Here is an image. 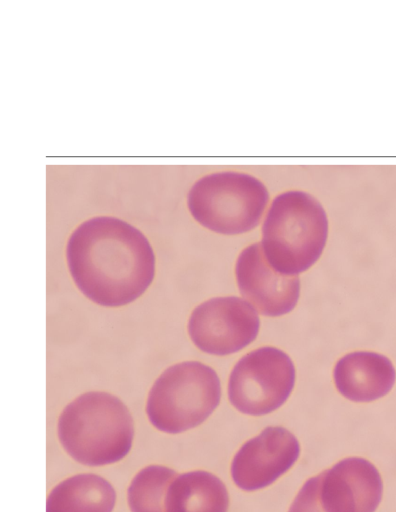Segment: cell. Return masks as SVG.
I'll return each mask as SVG.
<instances>
[{
    "mask_svg": "<svg viewBox=\"0 0 396 512\" xmlns=\"http://www.w3.org/2000/svg\"><path fill=\"white\" fill-rule=\"evenodd\" d=\"M66 256L79 290L102 306L134 301L154 278L155 256L149 241L115 217H94L80 224L68 240Z\"/></svg>",
    "mask_w": 396,
    "mask_h": 512,
    "instance_id": "6da1fadb",
    "label": "cell"
},
{
    "mask_svg": "<svg viewBox=\"0 0 396 512\" xmlns=\"http://www.w3.org/2000/svg\"><path fill=\"white\" fill-rule=\"evenodd\" d=\"M133 420L124 403L107 392H87L62 411L58 437L77 462L102 466L123 459L131 449Z\"/></svg>",
    "mask_w": 396,
    "mask_h": 512,
    "instance_id": "7a4b0ae2",
    "label": "cell"
},
{
    "mask_svg": "<svg viewBox=\"0 0 396 512\" xmlns=\"http://www.w3.org/2000/svg\"><path fill=\"white\" fill-rule=\"evenodd\" d=\"M262 249L278 272L297 275L310 268L326 244L328 220L312 195L287 191L273 200L262 228Z\"/></svg>",
    "mask_w": 396,
    "mask_h": 512,
    "instance_id": "3957f363",
    "label": "cell"
},
{
    "mask_svg": "<svg viewBox=\"0 0 396 512\" xmlns=\"http://www.w3.org/2000/svg\"><path fill=\"white\" fill-rule=\"evenodd\" d=\"M216 372L198 361L167 368L153 384L146 413L158 430L177 434L204 422L220 402Z\"/></svg>",
    "mask_w": 396,
    "mask_h": 512,
    "instance_id": "277c9868",
    "label": "cell"
},
{
    "mask_svg": "<svg viewBox=\"0 0 396 512\" xmlns=\"http://www.w3.org/2000/svg\"><path fill=\"white\" fill-rule=\"evenodd\" d=\"M269 199L265 185L252 175L224 171L199 179L188 193V208L202 226L226 235L255 228Z\"/></svg>",
    "mask_w": 396,
    "mask_h": 512,
    "instance_id": "5b68a950",
    "label": "cell"
},
{
    "mask_svg": "<svg viewBox=\"0 0 396 512\" xmlns=\"http://www.w3.org/2000/svg\"><path fill=\"white\" fill-rule=\"evenodd\" d=\"M295 381L290 357L274 347H262L242 357L234 366L228 384L231 404L253 416L268 414L289 397Z\"/></svg>",
    "mask_w": 396,
    "mask_h": 512,
    "instance_id": "8992f818",
    "label": "cell"
},
{
    "mask_svg": "<svg viewBox=\"0 0 396 512\" xmlns=\"http://www.w3.org/2000/svg\"><path fill=\"white\" fill-rule=\"evenodd\" d=\"M260 320L246 301L235 296L217 297L197 306L189 319L193 343L213 355L235 353L255 340Z\"/></svg>",
    "mask_w": 396,
    "mask_h": 512,
    "instance_id": "52a82bcc",
    "label": "cell"
},
{
    "mask_svg": "<svg viewBox=\"0 0 396 512\" xmlns=\"http://www.w3.org/2000/svg\"><path fill=\"white\" fill-rule=\"evenodd\" d=\"M299 454V442L291 432L283 427H267L234 456L233 481L245 491L265 488L288 471Z\"/></svg>",
    "mask_w": 396,
    "mask_h": 512,
    "instance_id": "ba28073f",
    "label": "cell"
},
{
    "mask_svg": "<svg viewBox=\"0 0 396 512\" xmlns=\"http://www.w3.org/2000/svg\"><path fill=\"white\" fill-rule=\"evenodd\" d=\"M236 279L242 296L266 316H281L296 306L300 293L298 275L276 271L260 243L245 248L236 262Z\"/></svg>",
    "mask_w": 396,
    "mask_h": 512,
    "instance_id": "9c48e42d",
    "label": "cell"
},
{
    "mask_svg": "<svg viewBox=\"0 0 396 512\" xmlns=\"http://www.w3.org/2000/svg\"><path fill=\"white\" fill-rule=\"evenodd\" d=\"M318 478L325 512H375L381 501V476L366 459H343L320 473Z\"/></svg>",
    "mask_w": 396,
    "mask_h": 512,
    "instance_id": "30bf717a",
    "label": "cell"
},
{
    "mask_svg": "<svg viewBox=\"0 0 396 512\" xmlns=\"http://www.w3.org/2000/svg\"><path fill=\"white\" fill-rule=\"evenodd\" d=\"M396 372L385 356L369 351L352 352L335 365L338 391L354 402H370L385 396L393 387Z\"/></svg>",
    "mask_w": 396,
    "mask_h": 512,
    "instance_id": "8fae6325",
    "label": "cell"
},
{
    "mask_svg": "<svg viewBox=\"0 0 396 512\" xmlns=\"http://www.w3.org/2000/svg\"><path fill=\"white\" fill-rule=\"evenodd\" d=\"M228 505L226 486L206 471L178 475L165 499L166 512H227Z\"/></svg>",
    "mask_w": 396,
    "mask_h": 512,
    "instance_id": "7c38bea8",
    "label": "cell"
},
{
    "mask_svg": "<svg viewBox=\"0 0 396 512\" xmlns=\"http://www.w3.org/2000/svg\"><path fill=\"white\" fill-rule=\"evenodd\" d=\"M116 493L112 485L95 474H78L55 486L46 502V512H112Z\"/></svg>",
    "mask_w": 396,
    "mask_h": 512,
    "instance_id": "4fadbf2b",
    "label": "cell"
},
{
    "mask_svg": "<svg viewBox=\"0 0 396 512\" xmlns=\"http://www.w3.org/2000/svg\"><path fill=\"white\" fill-rule=\"evenodd\" d=\"M176 471L150 465L140 470L128 488V504L131 512H166L165 499Z\"/></svg>",
    "mask_w": 396,
    "mask_h": 512,
    "instance_id": "5bb4252c",
    "label": "cell"
},
{
    "mask_svg": "<svg viewBox=\"0 0 396 512\" xmlns=\"http://www.w3.org/2000/svg\"><path fill=\"white\" fill-rule=\"evenodd\" d=\"M289 512H325L319 496L318 475L304 483L295 497Z\"/></svg>",
    "mask_w": 396,
    "mask_h": 512,
    "instance_id": "9a60e30c",
    "label": "cell"
}]
</instances>
